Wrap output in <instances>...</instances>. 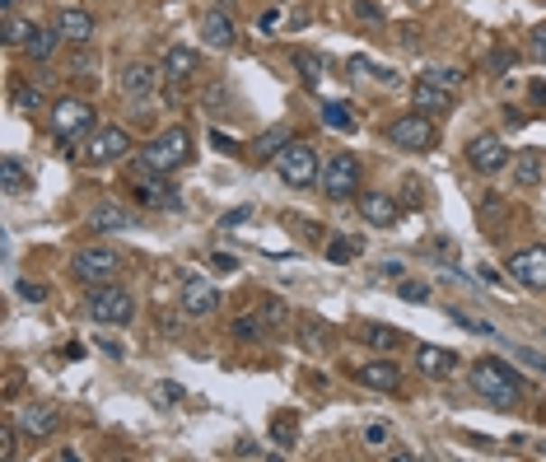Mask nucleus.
Instances as JSON below:
<instances>
[{
	"label": "nucleus",
	"instance_id": "e433bc0d",
	"mask_svg": "<svg viewBox=\"0 0 546 462\" xmlns=\"http://www.w3.org/2000/svg\"><path fill=\"white\" fill-rule=\"evenodd\" d=\"M350 14L360 19V23H384V5H378V0H355Z\"/></svg>",
	"mask_w": 546,
	"mask_h": 462
},
{
	"label": "nucleus",
	"instance_id": "5701e85b",
	"mask_svg": "<svg viewBox=\"0 0 546 462\" xmlns=\"http://www.w3.org/2000/svg\"><path fill=\"white\" fill-rule=\"evenodd\" d=\"M416 369L425 378H449L458 369V356H453V350H444V346H416Z\"/></svg>",
	"mask_w": 546,
	"mask_h": 462
},
{
	"label": "nucleus",
	"instance_id": "8fccbe9b",
	"mask_svg": "<svg viewBox=\"0 0 546 462\" xmlns=\"http://www.w3.org/2000/svg\"><path fill=\"white\" fill-rule=\"evenodd\" d=\"M365 444L369 448H384L388 444V425H365Z\"/></svg>",
	"mask_w": 546,
	"mask_h": 462
},
{
	"label": "nucleus",
	"instance_id": "a19ab883",
	"mask_svg": "<svg viewBox=\"0 0 546 462\" xmlns=\"http://www.w3.org/2000/svg\"><path fill=\"white\" fill-rule=\"evenodd\" d=\"M402 201L412 206V210L425 206V187H421V178H406V182H402Z\"/></svg>",
	"mask_w": 546,
	"mask_h": 462
},
{
	"label": "nucleus",
	"instance_id": "6e6552de",
	"mask_svg": "<svg viewBox=\"0 0 546 462\" xmlns=\"http://www.w3.org/2000/svg\"><path fill=\"white\" fill-rule=\"evenodd\" d=\"M276 173H281V182H285V187H313V182H318V173H322V164H318L313 145L290 141V145L276 154Z\"/></svg>",
	"mask_w": 546,
	"mask_h": 462
},
{
	"label": "nucleus",
	"instance_id": "4c0bfd02",
	"mask_svg": "<svg viewBox=\"0 0 546 462\" xmlns=\"http://www.w3.org/2000/svg\"><path fill=\"white\" fill-rule=\"evenodd\" d=\"M271 439H276V444H285V448H294V439H299V425H294L290 416H281L276 425H271Z\"/></svg>",
	"mask_w": 546,
	"mask_h": 462
},
{
	"label": "nucleus",
	"instance_id": "9d476101",
	"mask_svg": "<svg viewBox=\"0 0 546 462\" xmlns=\"http://www.w3.org/2000/svg\"><path fill=\"white\" fill-rule=\"evenodd\" d=\"M14 425H19L23 439H51V434L61 430V411H57V406H47V402H29V406H19Z\"/></svg>",
	"mask_w": 546,
	"mask_h": 462
},
{
	"label": "nucleus",
	"instance_id": "3c124183",
	"mask_svg": "<svg viewBox=\"0 0 546 462\" xmlns=\"http://www.w3.org/2000/svg\"><path fill=\"white\" fill-rule=\"evenodd\" d=\"M159 402H182V383H159Z\"/></svg>",
	"mask_w": 546,
	"mask_h": 462
},
{
	"label": "nucleus",
	"instance_id": "49530a36",
	"mask_svg": "<svg viewBox=\"0 0 546 462\" xmlns=\"http://www.w3.org/2000/svg\"><path fill=\"white\" fill-rule=\"evenodd\" d=\"M514 356H518V365H528V369H537V374H546V356H537V350H523V346H518V350H514Z\"/></svg>",
	"mask_w": 546,
	"mask_h": 462
},
{
	"label": "nucleus",
	"instance_id": "2eb2a0df",
	"mask_svg": "<svg viewBox=\"0 0 546 462\" xmlns=\"http://www.w3.org/2000/svg\"><path fill=\"white\" fill-rule=\"evenodd\" d=\"M159 66H150V61H126L122 66V94L131 98V103H150L154 98V89H159Z\"/></svg>",
	"mask_w": 546,
	"mask_h": 462
},
{
	"label": "nucleus",
	"instance_id": "f3484780",
	"mask_svg": "<svg viewBox=\"0 0 546 462\" xmlns=\"http://www.w3.org/2000/svg\"><path fill=\"white\" fill-rule=\"evenodd\" d=\"M135 201H141L145 210H182L178 192L169 182H159V173H141V182H135Z\"/></svg>",
	"mask_w": 546,
	"mask_h": 462
},
{
	"label": "nucleus",
	"instance_id": "b1692460",
	"mask_svg": "<svg viewBox=\"0 0 546 462\" xmlns=\"http://www.w3.org/2000/svg\"><path fill=\"white\" fill-rule=\"evenodd\" d=\"M135 220H131V210H122V206H94L89 210V229L94 234H122V229H131Z\"/></svg>",
	"mask_w": 546,
	"mask_h": 462
},
{
	"label": "nucleus",
	"instance_id": "7ed1b4c3",
	"mask_svg": "<svg viewBox=\"0 0 546 462\" xmlns=\"http://www.w3.org/2000/svg\"><path fill=\"white\" fill-rule=\"evenodd\" d=\"M360 182H365V164L355 154H332L322 164V173H318V187H322V197L327 201H350V197H360Z\"/></svg>",
	"mask_w": 546,
	"mask_h": 462
},
{
	"label": "nucleus",
	"instance_id": "f8f14e48",
	"mask_svg": "<svg viewBox=\"0 0 546 462\" xmlns=\"http://www.w3.org/2000/svg\"><path fill=\"white\" fill-rule=\"evenodd\" d=\"M467 164L477 169V173H500L504 164H509V150H504V141H500V135H472V141H467Z\"/></svg>",
	"mask_w": 546,
	"mask_h": 462
},
{
	"label": "nucleus",
	"instance_id": "a878e982",
	"mask_svg": "<svg viewBox=\"0 0 546 462\" xmlns=\"http://www.w3.org/2000/svg\"><path fill=\"white\" fill-rule=\"evenodd\" d=\"M360 253H365V243L355 234H337L332 243H327V262H332V266H350Z\"/></svg>",
	"mask_w": 546,
	"mask_h": 462
},
{
	"label": "nucleus",
	"instance_id": "ddd939ff",
	"mask_svg": "<svg viewBox=\"0 0 546 462\" xmlns=\"http://www.w3.org/2000/svg\"><path fill=\"white\" fill-rule=\"evenodd\" d=\"M201 42H206V47H215V51H229V47L238 42L234 10H225V5L206 10V14H201Z\"/></svg>",
	"mask_w": 546,
	"mask_h": 462
},
{
	"label": "nucleus",
	"instance_id": "aec40b11",
	"mask_svg": "<svg viewBox=\"0 0 546 462\" xmlns=\"http://www.w3.org/2000/svg\"><path fill=\"white\" fill-rule=\"evenodd\" d=\"M360 215L374 225V229H393L397 220H402V210H397V201L393 197H384V192H360Z\"/></svg>",
	"mask_w": 546,
	"mask_h": 462
},
{
	"label": "nucleus",
	"instance_id": "473e14b6",
	"mask_svg": "<svg viewBox=\"0 0 546 462\" xmlns=\"http://www.w3.org/2000/svg\"><path fill=\"white\" fill-rule=\"evenodd\" d=\"M234 337H238V341H262V337H266V322H262V313L234 318Z\"/></svg>",
	"mask_w": 546,
	"mask_h": 462
},
{
	"label": "nucleus",
	"instance_id": "0eeeda50",
	"mask_svg": "<svg viewBox=\"0 0 546 462\" xmlns=\"http://www.w3.org/2000/svg\"><path fill=\"white\" fill-rule=\"evenodd\" d=\"M388 145H397V150H412V154H430L434 145H440V131H434V117H425V113L393 117V122H388Z\"/></svg>",
	"mask_w": 546,
	"mask_h": 462
},
{
	"label": "nucleus",
	"instance_id": "7c9ffc66",
	"mask_svg": "<svg viewBox=\"0 0 546 462\" xmlns=\"http://www.w3.org/2000/svg\"><path fill=\"white\" fill-rule=\"evenodd\" d=\"M294 66H299V75H304V85H318V79H322V57L309 51V47L294 51Z\"/></svg>",
	"mask_w": 546,
	"mask_h": 462
},
{
	"label": "nucleus",
	"instance_id": "de8ad7c7",
	"mask_svg": "<svg viewBox=\"0 0 546 462\" xmlns=\"http://www.w3.org/2000/svg\"><path fill=\"white\" fill-rule=\"evenodd\" d=\"M528 51H532V61H546V23H541V29H532Z\"/></svg>",
	"mask_w": 546,
	"mask_h": 462
},
{
	"label": "nucleus",
	"instance_id": "ea45409f",
	"mask_svg": "<svg viewBox=\"0 0 546 462\" xmlns=\"http://www.w3.org/2000/svg\"><path fill=\"white\" fill-rule=\"evenodd\" d=\"M397 294L406 299V304H430V285H421V281H402Z\"/></svg>",
	"mask_w": 546,
	"mask_h": 462
},
{
	"label": "nucleus",
	"instance_id": "c85d7f7f",
	"mask_svg": "<svg viewBox=\"0 0 546 462\" xmlns=\"http://www.w3.org/2000/svg\"><path fill=\"white\" fill-rule=\"evenodd\" d=\"M365 341H369L374 350H397V346H402L397 328H388V322H369V328H365Z\"/></svg>",
	"mask_w": 546,
	"mask_h": 462
},
{
	"label": "nucleus",
	"instance_id": "1a4fd4ad",
	"mask_svg": "<svg viewBox=\"0 0 546 462\" xmlns=\"http://www.w3.org/2000/svg\"><path fill=\"white\" fill-rule=\"evenodd\" d=\"M117 271H122V253H113V248H85L70 262V276L85 285H107V281H117Z\"/></svg>",
	"mask_w": 546,
	"mask_h": 462
},
{
	"label": "nucleus",
	"instance_id": "20e7f679",
	"mask_svg": "<svg viewBox=\"0 0 546 462\" xmlns=\"http://www.w3.org/2000/svg\"><path fill=\"white\" fill-rule=\"evenodd\" d=\"M131 154V135L122 126H94L85 135V145L75 150L79 164H89V169H103V164H122V159Z\"/></svg>",
	"mask_w": 546,
	"mask_h": 462
},
{
	"label": "nucleus",
	"instance_id": "bb28decb",
	"mask_svg": "<svg viewBox=\"0 0 546 462\" xmlns=\"http://www.w3.org/2000/svg\"><path fill=\"white\" fill-rule=\"evenodd\" d=\"M514 182L518 187H537L541 182V154L537 150H523V154L514 159Z\"/></svg>",
	"mask_w": 546,
	"mask_h": 462
},
{
	"label": "nucleus",
	"instance_id": "f03ea898",
	"mask_svg": "<svg viewBox=\"0 0 546 462\" xmlns=\"http://www.w3.org/2000/svg\"><path fill=\"white\" fill-rule=\"evenodd\" d=\"M187 159H192V135H187V126H169L141 150L135 173H173V169L187 164Z\"/></svg>",
	"mask_w": 546,
	"mask_h": 462
},
{
	"label": "nucleus",
	"instance_id": "864d4df0",
	"mask_svg": "<svg viewBox=\"0 0 546 462\" xmlns=\"http://www.w3.org/2000/svg\"><path fill=\"white\" fill-rule=\"evenodd\" d=\"M304 341H309V346H318V350L327 346V337H322V322H309V337H304Z\"/></svg>",
	"mask_w": 546,
	"mask_h": 462
},
{
	"label": "nucleus",
	"instance_id": "5fc2aeb1",
	"mask_svg": "<svg viewBox=\"0 0 546 462\" xmlns=\"http://www.w3.org/2000/svg\"><path fill=\"white\" fill-rule=\"evenodd\" d=\"M210 266H215V271H234L238 262H234L229 253H215V257H210Z\"/></svg>",
	"mask_w": 546,
	"mask_h": 462
},
{
	"label": "nucleus",
	"instance_id": "72a5a7b5",
	"mask_svg": "<svg viewBox=\"0 0 546 462\" xmlns=\"http://www.w3.org/2000/svg\"><path fill=\"white\" fill-rule=\"evenodd\" d=\"M29 33H33V23L19 19V14L10 10V14H5V42H10V47H23V42H29Z\"/></svg>",
	"mask_w": 546,
	"mask_h": 462
},
{
	"label": "nucleus",
	"instance_id": "2f4dec72",
	"mask_svg": "<svg viewBox=\"0 0 546 462\" xmlns=\"http://www.w3.org/2000/svg\"><path fill=\"white\" fill-rule=\"evenodd\" d=\"M453 322H458V328H467V332H477V337H500L495 328H490V322L486 318H477V313H467V309H444Z\"/></svg>",
	"mask_w": 546,
	"mask_h": 462
},
{
	"label": "nucleus",
	"instance_id": "6ab92c4d",
	"mask_svg": "<svg viewBox=\"0 0 546 462\" xmlns=\"http://www.w3.org/2000/svg\"><path fill=\"white\" fill-rule=\"evenodd\" d=\"M355 378H360L365 388H374V393H402V369L393 360H369V365L355 369Z\"/></svg>",
	"mask_w": 546,
	"mask_h": 462
},
{
	"label": "nucleus",
	"instance_id": "9b49d317",
	"mask_svg": "<svg viewBox=\"0 0 546 462\" xmlns=\"http://www.w3.org/2000/svg\"><path fill=\"white\" fill-rule=\"evenodd\" d=\"M504 271L523 285V290H546V248H518Z\"/></svg>",
	"mask_w": 546,
	"mask_h": 462
},
{
	"label": "nucleus",
	"instance_id": "a211bd4d",
	"mask_svg": "<svg viewBox=\"0 0 546 462\" xmlns=\"http://www.w3.org/2000/svg\"><path fill=\"white\" fill-rule=\"evenodd\" d=\"M51 29L61 33V42H70V47H85L89 38H94V14H85V10H57V23Z\"/></svg>",
	"mask_w": 546,
	"mask_h": 462
},
{
	"label": "nucleus",
	"instance_id": "c9c22d12",
	"mask_svg": "<svg viewBox=\"0 0 546 462\" xmlns=\"http://www.w3.org/2000/svg\"><path fill=\"white\" fill-rule=\"evenodd\" d=\"M262 322H266V328H281V322H290V313H285V304H281V299H262Z\"/></svg>",
	"mask_w": 546,
	"mask_h": 462
},
{
	"label": "nucleus",
	"instance_id": "4468645a",
	"mask_svg": "<svg viewBox=\"0 0 546 462\" xmlns=\"http://www.w3.org/2000/svg\"><path fill=\"white\" fill-rule=\"evenodd\" d=\"M178 309H182V318H210L215 309H220V290L197 281V276H187L182 294H178Z\"/></svg>",
	"mask_w": 546,
	"mask_h": 462
},
{
	"label": "nucleus",
	"instance_id": "4d7b16f0",
	"mask_svg": "<svg viewBox=\"0 0 546 462\" xmlns=\"http://www.w3.org/2000/svg\"><path fill=\"white\" fill-rule=\"evenodd\" d=\"M234 453H238V457H262V448H257V444H238Z\"/></svg>",
	"mask_w": 546,
	"mask_h": 462
},
{
	"label": "nucleus",
	"instance_id": "c756f323",
	"mask_svg": "<svg viewBox=\"0 0 546 462\" xmlns=\"http://www.w3.org/2000/svg\"><path fill=\"white\" fill-rule=\"evenodd\" d=\"M318 117H322V126H332V131H341V135L355 131V117L346 113V103H322V113H318Z\"/></svg>",
	"mask_w": 546,
	"mask_h": 462
},
{
	"label": "nucleus",
	"instance_id": "a18cd8bd",
	"mask_svg": "<svg viewBox=\"0 0 546 462\" xmlns=\"http://www.w3.org/2000/svg\"><path fill=\"white\" fill-rule=\"evenodd\" d=\"M248 220H253V206H238V210H225V215H220L225 229H238V225H248Z\"/></svg>",
	"mask_w": 546,
	"mask_h": 462
},
{
	"label": "nucleus",
	"instance_id": "4be33fe9",
	"mask_svg": "<svg viewBox=\"0 0 546 462\" xmlns=\"http://www.w3.org/2000/svg\"><path fill=\"white\" fill-rule=\"evenodd\" d=\"M290 141H294V131H290L285 122L266 126V131L257 135V141H253V159H257V164H276V154H281Z\"/></svg>",
	"mask_w": 546,
	"mask_h": 462
},
{
	"label": "nucleus",
	"instance_id": "13d9d810",
	"mask_svg": "<svg viewBox=\"0 0 546 462\" xmlns=\"http://www.w3.org/2000/svg\"><path fill=\"white\" fill-rule=\"evenodd\" d=\"M0 5H5V14H10V10H14V0H0Z\"/></svg>",
	"mask_w": 546,
	"mask_h": 462
},
{
	"label": "nucleus",
	"instance_id": "412c9836",
	"mask_svg": "<svg viewBox=\"0 0 546 462\" xmlns=\"http://www.w3.org/2000/svg\"><path fill=\"white\" fill-rule=\"evenodd\" d=\"M201 70V57H197V51L192 47H169V51H163V75H169V85H187V79H192Z\"/></svg>",
	"mask_w": 546,
	"mask_h": 462
},
{
	"label": "nucleus",
	"instance_id": "58836bf2",
	"mask_svg": "<svg viewBox=\"0 0 546 462\" xmlns=\"http://www.w3.org/2000/svg\"><path fill=\"white\" fill-rule=\"evenodd\" d=\"M94 66H98V57H94V51H89V42L70 51V70H75V75H89Z\"/></svg>",
	"mask_w": 546,
	"mask_h": 462
},
{
	"label": "nucleus",
	"instance_id": "dca6fc26",
	"mask_svg": "<svg viewBox=\"0 0 546 462\" xmlns=\"http://www.w3.org/2000/svg\"><path fill=\"white\" fill-rule=\"evenodd\" d=\"M412 107H416V113H425V117H449L453 113V89L434 85V79H416Z\"/></svg>",
	"mask_w": 546,
	"mask_h": 462
},
{
	"label": "nucleus",
	"instance_id": "423d86ee",
	"mask_svg": "<svg viewBox=\"0 0 546 462\" xmlns=\"http://www.w3.org/2000/svg\"><path fill=\"white\" fill-rule=\"evenodd\" d=\"M47 117H51V131H57V141L75 145V141H85V135L94 131V107L85 98H57L47 107Z\"/></svg>",
	"mask_w": 546,
	"mask_h": 462
},
{
	"label": "nucleus",
	"instance_id": "603ef678",
	"mask_svg": "<svg viewBox=\"0 0 546 462\" xmlns=\"http://www.w3.org/2000/svg\"><path fill=\"white\" fill-rule=\"evenodd\" d=\"M159 332H169V337H178V313H159Z\"/></svg>",
	"mask_w": 546,
	"mask_h": 462
},
{
	"label": "nucleus",
	"instance_id": "37998d69",
	"mask_svg": "<svg viewBox=\"0 0 546 462\" xmlns=\"http://www.w3.org/2000/svg\"><path fill=\"white\" fill-rule=\"evenodd\" d=\"M425 79H434V85H444V89H458V85H462V70H444V66H434V70H425Z\"/></svg>",
	"mask_w": 546,
	"mask_h": 462
},
{
	"label": "nucleus",
	"instance_id": "6e6d98bb",
	"mask_svg": "<svg viewBox=\"0 0 546 462\" xmlns=\"http://www.w3.org/2000/svg\"><path fill=\"white\" fill-rule=\"evenodd\" d=\"M514 57H509V51H495V57H490V66H495V75H504V66H509Z\"/></svg>",
	"mask_w": 546,
	"mask_h": 462
},
{
	"label": "nucleus",
	"instance_id": "c03bdc74",
	"mask_svg": "<svg viewBox=\"0 0 546 462\" xmlns=\"http://www.w3.org/2000/svg\"><path fill=\"white\" fill-rule=\"evenodd\" d=\"M19 299H23V304H42V299H47V285H38V281H19Z\"/></svg>",
	"mask_w": 546,
	"mask_h": 462
},
{
	"label": "nucleus",
	"instance_id": "f257e3e1",
	"mask_svg": "<svg viewBox=\"0 0 546 462\" xmlns=\"http://www.w3.org/2000/svg\"><path fill=\"white\" fill-rule=\"evenodd\" d=\"M472 388L481 402H490L495 411H514L518 397H523V378L500 360H477L472 365Z\"/></svg>",
	"mask_w": 546,
	"mask_h": 462
},
{
	"label": "nucleus",
	"instance_id": "f704fd0d",
	"mask_svg": "<svg viewBox=\"0 0 546 462\" xmlns=\"http://www.w3.org/2000/svg\"><path fill=\"white\" fill-rule=\"evenodd\" d=\"M14 107H19V113H38V107H47V98L38 89H29V85H19L14 89Z\"/></svg>",
	"mask_w": 546,
	"mask_h": 462
},
{
	"label": "nucleus",
	"instance_id": "cd10ccee",
	"mask_svg": "<svg viewBox=\"0 0 546 462\" xmlns=\"http://www.w3.org/2000/svg\"><path fill=\"white\" fill-rule=\"evenodd\" d=\"M0 178H5V192H10V197L29 187V169H23V159H14V154H5V164H0Z\"/></svg>",
	"mask_w": 546,
	"mask_h": 462
},
{
	"label": "nucleus",
	"instance_id": "09e8293b",
	"mask_svg": "<svg viewBox=\"0 0 546 462\" xmlns=\"http://www.w3.org/2000/svg\"><path fill=\"white\" fill-rule=\"evenodd\" d=\"M210 145H215V150H225V154H238V141H234V135H225L220 126L210 131Z\"/></svg>",
	"mask_w": 546,
	"mask_h": 462
},
{
	"label": "nucleus",
	"instance_id": "393cba45",
	"mask_svg": "<svg viewBox=\"0 0 546 462\" xmlns=\"http://www.w3.org/2000/svg\"><path fill=\"white\" fill-rule=\"evenodd\" d=\"M57 42H61V33H57V29H33V33H29V42H23V57H29V61H51Z\"/></svg>",
	"mask_w": 546,
	"mask_h": 462
},
{
	"label": "nucleus",
	"instance_id": "39448f33",
	"mask_svg": "<svg viewBox=\"0 0 546 462\" xmlns=\"http://www.w3.org/2000/svg\"><path fill=\"white\" fill-rule=\"evenodd\" d=\"M85 309H89L94 322H103V328H126V322L135 318V299H131V290H122V285L107 281V285H94L89 290Z\"/></svg>",
	"mask_w": 546,
	"mask_h": 462
},
{
	"label": "nucleus",
	"instance_id": "79ce46f5",
	"mask_svg": "<svg viewBox=\"0 0 546 462\" xmlns=\"http://www.w3.org/2000/svg\"><path fill=\"white\" fill-rule=\"evenodd\" d=\"M14 439H19V425L14 420H5V425H0V457H14Z\"/></svg>",
	"mask_w": 546,
	"mask_h": 462
}]
</instances>
